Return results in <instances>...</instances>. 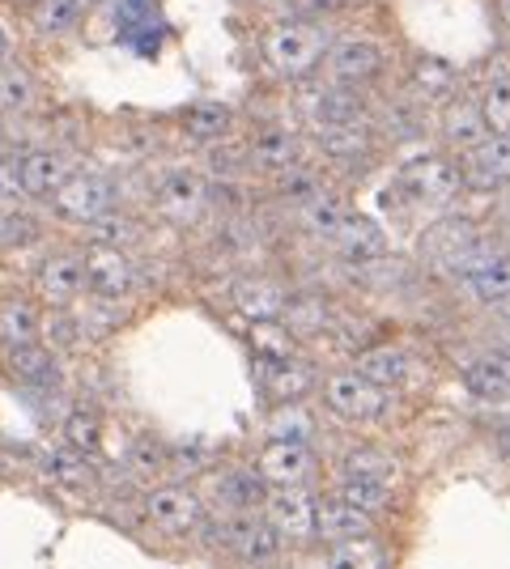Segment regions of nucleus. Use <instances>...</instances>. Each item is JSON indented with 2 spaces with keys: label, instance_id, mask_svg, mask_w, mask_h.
Segmentation results:
<instances>
[{
  "label": "nucleus",
  "instance_id": "25",
  "mask_svg": "<svg viewBox=\"0 0 510 569\" xmlns=\"http://www.w3.org/2000/svg\"><path fill=\"white\" fill-rule=\"evenodd\" d=\"M179 132L196 144H221L230 141V132H234V111L226 107V102H213V98H200L192 107H183L179 111Z\"/></svg>",
  "mask_w": 510,
  "mask_h": 569
},
{
  "label": "nucleus",
  "instance_id": "24",
  "mask_svg": "<svg viewBox=\"0 0 510 569\" xmlns=\"http://www.w3.org/2000/svg\"><path fill=\"white\" fill-rule=\"evenodd\" d=\"M230 302H234L239 315H247L256 323V319H281L290 293H286V284L272 281V277H239V281L230 284Z\"/></svg>",
  "mask_w": 510,
  "mask_h": 569
},
{
  "label": "nucleus",
  "instance_id": "34",
  "mask_svg": "<svg viewBox=\"0 0 510 569\" xmlns=\"http://www.w3.org/2000/svg\"><path fill=\"white\" fill-rule=\"evenodd\" d=\"M293 213H298V226H302L307 234H316V238H323V242H328V238L337 234L340 221H344V213H349V204L340 200L337 191L319 188L316 196H311V200H302Z\"/></svg>",
  "mask_w": 510,
  "mask_h": 569
},
{
  "label": "nucleus",
  "instance_id": "26",
  "mask_svg": "<svg viewBox=\"0 0 510 569\" xmlns=\"http://www.w3.org/2000/svg\"><path fill=\"white\" fill-rule=\"evenodd\" d=\"M460 90V69L442 56H417L409 64V94L413 102H447V98Z\"/></svg>",
  "mask_w": 510,
  "mask_h": 569
},
{
  "label": "nucleus",
  "instance_id": "4",
  "mask_svg": "<svg viewBox=\"0 0 510 569\" xmlns=\"http://www.w3.org/2000/svg\"><path fill=\"white\" fill-rule=\"evenodd\" d=\"M141 515L146 522L158 531V536H196L204 531V519H209V501L200 498L188 485H158L141 498Z\"/></svg>",
  "mask_w": 510,
  "mask_h": 569
},
{
  "label": "nucleus",
  "instance_id": "29",
  "mask_svg": "<svg viewBox=\"0 0 510 569\" xmlns=\"http://www.w3.org/2000/svg\"><path fill=\"white\" fill-rule=\"evenodd\" d=\"M94 0H34L30 4V26L39 39H69L81 18L90 13Z\"/></svg>",
  "mask_w": 510,
  "mask_h": 569
},
{
  "label": "nucleus",
  "instance_id": "27",
  "mask_svg": "<svg viewBox=\"0 0 510 569\" xmlns=\"http://www.w3.org/2000/svg\"><path fill=\"white\" fill-rule=\"evenodd\" d=\"M463 387L477 396V400H510V353L507 349H493V353H477L463 366Z\"/></svg>",
  "mask_w": 510,
  "mask_h": 569
},
{
  "label": "nucleus",
  "instance_id": "49",
  "mask_svg": "<svg viewBox=\"0 0 510 569\" xmlns=\"http://www.w3.org/2000/svg\"><path fill=\"white\" fill-rule=\"evenodd\" d=\"M498 22L510 30V0H498Z\"/></svg>",
  "mask_w": 510,
  "mask_h": 569
},
{
  "label": "nucleus",
  "instance_id": "30",
  "mask_svg": "<svg viewBox=\"0 0 510 569\" xmlns=\"http://www.w3.org/2000/svg\"><path fill=\"white\" fill-rule=\"evenodd\" d=\"M43 472L56 489H64V493H94L98 485V472L94 463H90V455L73 451V447H60V451H51L43 459Z\"/></svg>",
  "mask_w": 510,
  "mask_h": 569
},
{
  "label": "nucleus",
  "instance_id": "10",
  "mask_svg": "<svg viewBox=\"0 0 510 569\" xmlns=\"http://www.w3.org/2000/svg\"><path fill=\"white\" fill-rule=\"evenodd\" d=\"M316 515H319V498L307 485L268 489L264 519L281 531L286 545H311V540H316Z\"/></svg>",
  "mask_w": 510,
  "mask_h": 569
},
{
  "label": "nucleus",
  "instance_id": "5",
  "mask_svg": "<svg viewBox=\"0 0 510 569\" xmlns=\"http://www.w3.org/2000/svg\"><path fill=\"white\" fill-rule=\"evenodd\" d=\"M323 408L349 426H366V421H379L391 408V391H383L379 382H370L358 370H332L323 379Z\"/></svg>",
  "mask_w": 510,
  "mask_h": 569
},
{
  "label": "nucleus",
  "instance_id": "33",
  "mask_svg": "<svg viewBox=\"0 0 510 569\" xmlns=\"http://www.w3.org/2000/svg\"><path fill=\"white\" fill-rule=\"evenodd\" d=\"M463 289L472 293V302L481 307H507L510 302V247H502L486 268H477L472 277H463Z\"/></svg>",
  "mask_w": 510,
  "mask_h": 569
},
{
  "label": "nucleus",
  "instance_id": "41",
  "mask_svg": "<svg viewBox=\"0 0 510 569\" xmlns=\"http://www.w3.org/2000/svg\"><path fill=\"white\" fill-rule=\"evenodd\" d=\"M60 438H64V447H73V451L94 459L102 451V417H98L94 408H73L60 421Z\"/></svg>",
  "mask_w": 510,
  "mask_h": 569
},
{
  "label": "nucleus",
  "instance_id": "9",
  "mask_svg": "<svg viewBox=\"0 0 510 569\" xmlns=\"http://www.w3.org/2000/svg\"><path fill=\"white\" fill-rule=\"evenodd\" d=\"M221 531V545L226 552H234L243 566H272L281 552H286V540H281V531L264 519V510L260 515H234V519H221L218 522Z\"/></svg>",
  "mask_w": 510,
  "mask_h": 569
},
{
  "label": "nucleus",
  "instance_id": "11",
  "mask_svg": "<svg viewBox=\"0 0 510 569\" xmlns=\"http://www.w3.org/2000/svg\"><path fill=\"white\" fill-rule=\"evenodd\" d=\"M34 293L51 310H73L86 298V263L81 251H51L34 268Z\"/></svg>",
  "mask_w": 510,
  "mask_h": 569
},
{
  "label": "nucleus",
  "instance_id": "46",
  "mask_svg": "<svg viewBox=\"0 0 510 569\" xmlns=\"http://www.w3.org/2000/svg\"><path fill=\"white\" fill-rule=\"evenodd\" d=\"M167 455H170V447H162L158 438H137V447H132V472L137 476H158V472H167Z\"/></svg>",
  "mask_w": 510,
  "mask_h": 569
},
{
  "label": "nucleus",
  "instance_id": "19",
  "mask_svg": "<svg viewBox=\"0 0 510 569\" xmlns=\"http://www.w3.org/2000/svg\"><path fill=\"white\" fill-rule=\"evenodd\" d=\"M438 137L442 144L460 158L463 149H472L477 141H486L489 128H486V116H481V107H477V98L468 94H451L442 102V111H438Z\"/></svg>",
  "mask_w": 510,
  "mask_h": 569
},
{
  "label": "nucleus",
  "instance_id": "47",
  "mask_svg": "<svg viewBox=\"0 0 510 569\" xmlns=\"http://www.w3.org/2000/svg\"><path fill=\"white\" fill-rule=\"evenodd\" d=\"M502 242L510 247V188H502Z\"/></svg>",
  "mask_w": 510,
  "mask_h": 569
},
{
  "label": "nucleus",
  "instance_id": "31",
  "mask_svg": "<svg viewBox=\"0 0 510 569\" xmlns=\"http://www.w3.org/2000/svg\"><path fill=\"white\" fill-rule=\"evenodd\" d=\"M43 336V315L30 298H0V349H13V345H30Z\"/></svg>",
  "mask_w": 510,
  "mask_h": 569
},
{
  "label": "nucleus",
  "instance_id": "1",
  "mask_svg": "<svg viewBox=\"0 0 510 569\" xmlns=\"http://www.w3.org/2000/svg\"><path fill=\"white\" fill-rule=\"evenodd\" d=\"M328 48H332V30L319 18H286V22L268 26L260 39L264 64L281 81H311L323 69Z\"/></svg>",
  "mask_w": 510,
  "mask_h": 569
},
{
  "label": "nucleus",
  "instance_id": "20",
  "mask_svg": "<svg viewBox=\"0 0 510 569\" xmlns=\"http://www.w3.org/2000/svg\"><path fill=\"white\" fill-rule=\"evenodd\" d=\"M260 370V391L272 403H298L307 400L319 387L316 370L302 361V357H281V361H256Z\"/></svg>",
  "mask_w": 510,
  "mask_h": 569
},
{
  "label": "nucleus",
  "instance_id": "44",
  "mask_svg": "<svg viewBox=\"0 0 510 569\" xmlns=\"http://www.w3.org/2000/svg\"><path fill=\"white\" fill-rule=\"evenodd\" d=\"M43 238V221L39 217L22 213H9L0 217V251H26V247H34Z\"/></svg>",
  "mask_w": 510,
  "mask_h": 569
},
{
  "label": "nucleus",
  "instance_id": "48",
  "mask_svg": "<svg viewBox=\"0 0 510 569\" xmlns=\"http://www.w3.org/2000/svg\"><path fill=\"white\" fill-rule=\"evenodd\" d=\"M498 447H502V455L510 459V417L502 421V426H498Z\"/></svg>",
  "mask_w": 510,
  "mask_h": 569
},
{
  "label": "nucleus",
  "instance_id": "42",
  "mask_svg": "<svg viewBox=\"0 0 510 569\" xmlns=\"http://www.w3.org/2000/svg\"><path fill=\"white\" fill-rule=\"evenodd\" d=\"M332 498L349 501V506H358L366 515H383L391 506V485H374V480H353V476H340L337 489H332Z\"/></svg>",
  "mask_w": 510,
  "mask_h": 569
},
{
  "label": "nucleus",
  "instance_id": "39",
  "mask_svg": "<svg viewBox=\"0 0 510 569\" xmlns=\"http://www.w3.org/2000/svg\"><path fill=\"white\" fill-rule=\"evenodd\" d=\"M141 234H146V226L132 213H120V209H111V213H102L98 221L86 226V238H90V242H98V247H123V251H128L132 242H141Z\"/></svg>",
  "mask_w": 510,
  "mask_h": 569
},
{
  "label": "nucleus",
  "instance_id": "13",
  "mask_svg": "<svg viewBox=\"0 0 510 569\" xmlns=\"http://www.w3.org/2000/svg\"><path fill=\"white\" fill-rule=\"evenodd\" d=\"M460 179L463 191H502L510 188V137L489 132L486 141L463 149L460 158Z\"/></svg>",
  "mask_w": 510,
  "mask_h": 569
},
{
  "label": "nucleus",
  "instance_id": "51",
  "mask_svg": "<svg viewBox=\"0 0 510 569\" xmlns=\"http://www.w3.org/2000/svg\"><path fill=\"white\" fill-rule=\"evenodd\" d=\"M26 4H34V0H26Z\"/></svg>",
  "mask_w": 510,
  "mask_h": 569
},
{
  "label": "nucleus",
  "instance_id": "50",
  "mask_svg": "<svg viewBox=\"0 0 510 569\" xmlns=\"http://www.w3.org/2000/svg\"><path fill=\"white\" fill-rule=\"evenodd\" d=\"M0 64H9V34H4V26H0Z\"/></svg>",
  "mask_w": 510,
  "mask_h": 569
},
{
  "label": "nucleus",
  "instance_id": "28",
  "mask_svg": "<svg viewBox=\"0 0 510 569\" xmlns=\"http://www.w3.org/2000/svg\"><path fill=\"white\" fill-rule=\"evenodd\" d=\"M353 370L366 375L370 382H379L383 391H396V387H404L409 375H413V357L404 353V349H396V345H374V349L358 353Z\"/></svg>",
  "mask_w": 510,
  "mask_h": 569
},
{
  "label": "nucleus",
  "instance_id": "36",
  "mask_svg": "<svg viewBox=\"0 0 510 569\" xmlns=\"http://www.w3.org/2000/svg\"><path fill=\"white\" fill-rule=\"evenodd\" d=\"M319 433L316 412L307 403H272V417H268V438L277 442H311Z\"/></svg>",
  "mask_w": 510,
  "mask_h": 569
},
{
  "label": "nucleus",
  "instance_id": "2",
  "mask_svg": "<svg viewBox=\"0 0 510 569\" xmlns=\"http://www.w3.org/2000/svg\"><path fill=\"white\" fill-rule=\"evenodd\" d=\"M463 196L460 162L451 153H421L413 162L396 170V183L388 188V204L396 200L400 209H451Z\"/></svg>",
  "mask_w": 510,
  "mask_h": 569
},
{
  "label": "nucleus",
  "instance_id": "3",
  "mask_svg": "<svg viewBox=\"0 0 510 569\" xmlns=\"http://www.w3.org/2000/svg\"><path fill=\"white\" fill-rule=\"evenodd\" d=\"M51 213L60 217V221H69V226H90L98 221L102 213H111L116 204H120V188H116V179H107L102 170H77L60 183V188L51 191Z\"/></svg>",
  "mask_w": 510,
  "mask_h": 569
},
{
  "label": "nucleus",
  "instance_id": "43",
  "mask_svg": "<svg viewBox=\"0 0 510 569\" xmlns=\"http://www.w3.org/2000/svg\"><path fill=\"white\" fill-rule=\"evenodd\" d=\"M281 319H286V328L298 340L328 332V307H323V298H290L286 310H281Z\"/></svg>",
  "mask_w": 510,
  "mask_h": 569
},
{
  "label": "nucleus",
  "instance_id": "23",
  "mask_svg": "<svg viewBox=\"0 0 510 569\" xmlns=\"http://www.w3.org/2000/svg\"><path fill=\"white\" fill-rule=\"evenodd\" d=\"M362 536H374V515H366L358 506L340 498H319V515H316V540L323 545H344V540H362Z\"/></svg>",
  "mask_w": 510,
  "mask_h": 569
},
{
  "label": "nucleus",
  "instance_id": "38",
  "mask_svg": "<svg viewBox=\"0 0 510 569\" xmlns=\"http://www.w3.org/2000/svg\"><path fill=\"white\" fill-rule=\"evenodd\" d=\"M39 98V81L26 64H0V111L4 116H26Z\"/></svg>",
  "mask_w": 510,
  "mask_h": 569
},
{
  "label": "nucleus",
  "instance_id": "40",
  "mask_svg": "<svg viewBox=\"0 0 510 569\" xmlns=\"http://www.w3.org/2000/svg\"><path fill=\"white\" fill-rule=\"evenodd\" d=\"M477 107L486 116V128L498 132V137H510V72H493L481 94H477Z\"/></svg>",
  "mask_w": 510,
  "mask_h": 569
},
{
  "label": "nucleus",
  "instance_id": "8",
  "mask_svg": "<svg viewBox=\"0 0 510 569\" xmlns=\"http://www.w3.org/2000/svg\"><path fill=\"white\" fill-rule=\"evenodd\" d=\"M86 263V293L94 302H123L132 289H137V263L123 247H98L90 242L81 251Z\"/></svg>",
  "mask_w": 510,
  "mask_h": 569
},
{
  "label": "nucleus",
  "instance_id": "15",
  "mask_svg": "<svg viewBox=\"0 0 510 569\" xmlns=\"http://www.w3.org/2000/svg\"><path fill=\"white\" fill-rule=\"evenodd\" d=\"M153 204H158V213L167 217V221H174V226H192L196 217L204 213V204H209V188H204V179H200L192 167H174L158 179Z\"/></svg>",
  "mask_w": 510,
  "mask_h": 569
},
{
  "label": "nucleus",
  "instance_id": "17",
  "mask_svg": "<svg viewBox=\"0 0 510 569\" xmlns=\"http://www.w3.org/2000/svg\"><path fill=\"white\" fill-rule=\"evenodd\" d=\"M13 162H18V179L30 200H51V191L73 174V158L51 144H30L22 153H13Z\"/></svg>",
  "mask_w": 510,
  "mask_h": 569
},
{
  "label": "nucleus",
  "instance_id": "14",
  "mask_svg": "<svg viewBox=\"0 0 510 569\" xmlns=\"http://www.w3.org/2000/svg\"><path fill=\"white\" fill-rule=\"evenodd\" d=\"M209 501L221 519H234V515H260L268 501V485L256 468H221L209 480Z\"/></svg>",
  "mask_w": 510,
  "mask_h": 569
},
{
  "label": "nucleus",
  "instance_id": "21",
  "mask_svg": "<svg viewBox=\"0 0 510 569\" xmlns=\"http://www.w3.org/2000/svg\"><path fill=\"white\" fill-rule=\"evenodd\" d=\"M328 242H332V251H337L340 260H349V263H379L388 256V234H383V226H374V221L362 213H344V221H340L337 234L328 238Z\"/></svg>",
  "mask_w": 510,
  "mask_h": 569
},
{
  "label": "nucleus",
  "instance_id": "6",
  "mask_svg": "<svg viewBox=\"0 0 510 569\" xmlns=\"http://www.w3.org/2000/svg\"><path fill=\"white\" fill-rule=\"evenodd\" d=\"M388 69V51L379 48L374 39L366 34H349V39H332V48L323 56V72L328 81H340V86H353V90H366L374 86Z\"/></svg>",
  "mask_w": 510,
  "mask_h": 569
},
{
  "label": "nucleus",
  "instance_id": "45",
  "mask_svg": "<svg viewBox=\"0 0 510 569\" xmlns=\"http://www.w3.org/2000/svg\"><path fill=\"white\" fill-rule=\"evenodd\" d=\"M26 200H30V196H26L22 179H18V162H13V158H0V217L22 213Z\"/></svg>",
  "mask_w": 510,
  "mask_h": 569
},
{
  "label": "nucleus",
  "instance_id": "32",
  "mask_svg": "<svg viewBox=\"0 0 510 569\" xmlns=\"http://www.w3.org/2000/svg\"><path fill=\"white\" fill-rule=\"evenodd\" d=\"M340 476H353V480H374V485H396L400 480V459L383 447H349L340 455Z\"/></svg>",
  "mask_w": 510,
  "mask_h": 569
},
{
  "label": "nucleus",
  "instance_id": "22",
  "mask_svg": "<svg viewBox=\"0 0 510 569\" xmlns=\"http://www.w3.org/2000/svg\"><path fill=\"white\" fill-rule=\"evenodd\" d=\"M319 132V153L337 167H358V162H370L374 149H379V137L370 128V119H358V123H337V128H316Z\"/></svg>",
  "mask_w": 510,
  "mask_h": 569
},
{
  "label": "nucleus",
  "instance_id": "18",
  "mask_svg": "<svg viewBox=\"0 0 510 569\" xmlns=\"http://www.w3.org/2000/svg\"><path fill=\"white\" fill-rule=\"evenodd\" d=\"M243 149H247V170H264L272 179H277L281 170H290L293 162L307 158L302 137L290 132V128H277V123H272V128H260Z\"/></svg>",
  "mask_w": 510,
  "mask_h": 569
},
{
  "label": "nucleus",
  "instance_id": "12",
  "mask_svg": "<svg viewBox=\"0 0 510 569\" xmlns=\"http://www.w3.org/2000/svg\"><path fill=\"white\" fill-rule=\"evenodd\" d=\"M256 472L264 476L268 489H286V485H311L319 472V455L311 451V442H277L268 438L256 451Z\"/></svg>",
  "mask_w": 510,
  "mask_h": 569
},
{
  "label": "nucleus",
  "instance_id": "7",
  "mask_svg": "<svg viewBox=\"0 0 510 569\" xmlns=\"http://www.w3.org/2000/svg\"><path fill=\"white\" fill-rule=\"evenodd\" d=\"M298 111L307 116L311 128H337V123H358L370 116V102H366V90H353V86L311 81V86H302Z\"/></svg>",
  "mask_w": 510,
  "mask_h": 569
},
{
  "label": "nucleus",
  "instance_id": "37",
  "mask_svg": "<svg viewBox=\"0 0 510 569\" xmlns=\"http://www.w3.org/2000/svg\"><path fill=\"white\" fill-rule=\"evenodd\" d=\"M251 353L256 361H281V357H298V336L286 328V319H256L251 323Z\"/></svg>",
  "mask_w": 510,
  "mask_h": 569
},
{
  "label": "nucleus",
  "instance_id": "16",
  "mask_svg": "<svg viewBox=\"0 0 510 569\" xmlns=\"http://www.w3.org/2000/svg\"><path fill=\"white\" fill-rule=\"evenodd\" d=\"M0 366H4V375L18 382V387H26V391H56V387H60V357H56V349H48L43 340L0 349Z\"/></svg>",
  "mask_w": 510,
  "mask_h": 569
},
{
  "label": "nucleus",
  "instance_id": "35",
  "mask_svg": "<svg viewBox=\"0 0 510 569\" xmlns=\"http://www.w3.org/2000/svg\"><path fill=\"white\" fill-rule=\"evenodd\" d=\"M323 569H391V557H388V548L379 545L374 536H362V540L328 545Z\"/></svg>",
  "mask_w": 510,
  "mask_h": 569
}]
</instances>
